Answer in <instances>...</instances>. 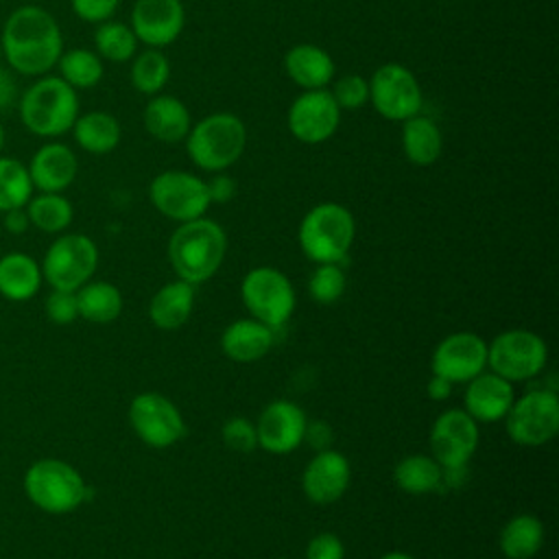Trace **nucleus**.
Instances as JSON below:
<instances>
[{
    "mask_svg": "<svg viewBox=\"0 0 559 559\" xmlns=\"http://www.w3.org/2000/svg\"><path fill=\"white\" fill-rule=\"evenodd\" d=\"M28 175L33 188L39 192H63L79 173V159L74 151L63 142H44L28 162Z\"/></svg>",
    "mask_w": 559,
    "mask_h": 559,
    "instance_id": "obj_20",
    "label": "nucleus"
},
{
    "mask_svg": "<svg viewBox=\"0 0 559 559\" xmlns=\"http://www.w3.org/2000/svg\"><path fill=\"white\" fill-rule=\"evenodd\" d=\"M118 4L120 0H70L74 15L90 24H100L109 20L116 13Z\"/></svg>",
    "mask_w": 559,
    "mask_h": 559,
    "instance_id": "obj_41",
    "label": "nucleus"
},
{
    "mask_svg": "<svg viewBox=\"0 0 559 559\" xmlns=\"http://www.w3.org/2000/svg\"><path fill=\"white\" fill-rule=\"evenodd\" d=\"M186 22L181 0H135L131 9V31L138 41L148 48H164L173 44Z\"/></svg>",
    "mask_w": 559,
    "mask_h": 559,
    "instance_id": "obj_18",
    "label": "nucleus"
},
{
    "mask_svg": "<svg viewBox=\"0 0 559 559\" xmlns=\"http://www.w3.org/2000/svg\"><path fill=\"white\" fill-rule=\"evenodd\" d=\"M240 295L251 317L273 330L284 325L295 310V288L275 266L251 269L242 280Z\"/></svg>",
    "mask_w": 559,
    "mask_h": 559,
    "instance_id": "obj_10",
    "label": "nucleus"
},
{
    "mask_svg": "<svg viewBox=\"0 0 559 559\" xmlns=\"http://www.w3.org/2000/svg\"><path fill=\"white\" fill-rule=\"evenodd\" d=\"M306 413L290 400H275L258 417V445L271 454H288L304 443Z\"/></svg>",
    "mask_w": 559,
    "mask_h": 559,
    "instance_id": "obj_17",
    "label": "nucleus"
},
{
    "mask_svg": "<svg viewBox=\"0 0 559 559\" xmlns=\"http://www.w3.org/2000/svg\"><path fill=\"white\" fill-rule=\"evenodd\" d=\"M352 469L345 454L328 448L317 452L301 474V489L314 504H332L343 498L349 487Z\"/></svg>",
    "mask_w": 559,
    "mask_h": 559,
    "instance_id": "obj_19",
    "label": "nucleus"
},
{
    "mask_svg": "<svg viewBox=\"0 0 559 559\" xmlns=\"http://www.w3.org/2000/svg\"><path fill=\"white\" fill-rule=\"evenodd\" d=\"M2 214H4V221H2V223H4V229L11 231V234H22V231H26V227L31 225L24 207L7 210V212H2Z\"/></svg>",
    "mask_w": 559,
    "mask_h": 559,
    "instance_id": "obj_46",
    "label": "nucleus"
},
{
    "mask_svg": "<svg viewBox=\"0 0 559 559\" xmlns=\"http://www.w3.org/2000/svg\"><path fill=\"white\" fill-rule=\"evenodd\" d=\"M487 367V341L474 332L448 334L432 354V373L450 380L452 384L469 382Z\"/></svg>",
    "mask_w": 559,
    "mask_h": 559,
    "instance_id": "obj_16",
    "label": "nucleus"
},
{
    "mask_svg": "<svg viewBox=\"0 0 559 559\" xmlns=\"http://www.w3.org/2000/svg\"><path fill=\"white\" fill-rule=\"evenodd\" d=\"M153 207L177 223L201 218L210 207L207 183L188 170H164L148 186Z\"/></svg>",
    "mask_w": 559,
    "mask_h": 559,
    "instance_id": "obj_11",
    "label": "nucleus"
},
{
    "mask_svg": "<svg viewBox=\"0 0 559 559\" xmlns=\"http://www.w3.org/2000/svg\"><path fill=\"white\" fill-rule=\"evenodd\" d=\"M46 314L57 325H68L79 317L76 293L72 290H52L46 299Z\"/></svg>",
    "mask_w": 559,
    "mask_h": 559,
    "instance_id": "obj_40",
    "label": "nucleus"
},
{
    "mask_svg": "<svg viewBox=\"0 0 559 559\" xmlns=\"http://www.w3.org/2000/svg\"><path fill=\"white\" fill-rule=\"evenodd\" d=\"M17 81L9 68L0 63V111L9 109L11 105H17Z\"/></svg>",
    "mask_w": 559,
    "mask_h": 559,
    "instance_id": "obj_45",
    "label": "nucleus"
},
{
    "mask_svg": "<svg viewBox=\"0 0 559 559\" xmlns=\"http://www.w3.org/2000/svg\"><path fill=\"white\" fill-rule=\"evenodd\" d=\"M94 46H96V55L100 59L122 63V61H129L135 57L138 37L129 24L105 20L98 24V28L94 33Z\"/></svg>",
    "mask_w": 559,
    "mask_h": 559,
    "instance_id": "obj_35",
    "label": "nucleus"
},
{
    "mask_svg": "<svg viewBox=\"0 0 559 559\" xmlns=\"http://www.w3.org/2000/svg\"><path fill=\"white\" fill-rule=\"evenodd\" d=\"M463 393V411L474 421H498L504 419L513 404V384L493 371H480Z\"/></svg>",
    "mask_w": 559,
    "mask_h": 559,
    "instance_id": "obj_21",
    "label": "nucleus"
},
{
    "mask_svg": "<svg viewBox=\"0 0 559 559\" xmlns=\"http://www.w3.org/2000/svg\"><path fill=\"white\" fill-rule=\"evenodd\" d=\"M20 122L37 138H59L79 118V92L59 74L37 76L17 98Z\"/></svg>",
    "mask_w": 559,
    "mask_h": 559,
    "instance_id": "obj_2",
    "label": "nucleus"
},
{
    "mask_svg": "<svg viewBox=\"0 0 559 559\" xmlns=\"http://www.w3.org/2000/svg\"><path fill=\"white\" fill-rule=\"evenodd\" d=\"M129 424L140 441L151 448H168L186 432V421L166 395L146 391L138 393L129 404Z\"/></svg>",
    "mask_w": 559,
    "mask_h": 559,
    "instance_id": "obj_13",
    "label": "nucleus"
},
{
    "mask_svg": "<svg viewBox=\"0 0 559 559\" xmlns=\"http://www.w3.org/2000/svg\"><path fill=\"white\" fill-rule=\"evenodd\" d=\"M356 236L352 212L341 203H319L299 223L297 240L308 260L317 264H341Z\"/></svg>",
    "mask_w": 559,
    "mask_h": 559,
    "instance_id": "obj_5",
    "label": "nucleus"
},
{
    "mask_svg": "<svg viewBox=\"0 0 559 559\" xmlns=\"http://www.w3.org/2000/svg\"><path fill=\"white\" fill-rule=\"evenodd\" d=\"M24 210L28 223L46 234H61L74 218L72 203L61 192H39L31 197Z\"/></svg>",
    "mask_w": 559,
    "mask_h": 559,
    "instance_id": "obj_33",
    "label": "nucleus"
},
{
    "mask_svg": "<svg viewBox=\"0 0 559 559\" xmlns=\"http://www.w3.org/2000/svg\"><path fill=\"white\" fill-rule=\"evenodd\" d=\"M548 360L546 341L531 330L500 332L487 345V367L500 378L524 382L542 373Z\"/></svg>",
    "mask_w": 559,
    "mask_h": 559,
    "instance_id": "obj_8",
    "label": "nucleus"
},
{
    "mask_svg": "<svg viewBox=\"0 0 559 559\" xmlns=\"http://www.w3.org/2000/svg\"><path fill=\"white\" fill-rule=\"evenodd\" d=\"M41 266L22 251H11L0 258V295L11 301H26L41 286Z\"/></svg>",
    "mask_w": 559,
    "mask_h": 559,
    "instance_id": "obj_26",
    "label": "nucleus"
},
{
    "mask_svg": "<svg viewBox=\"0 0 559 559\" xmlns=\"http://www.w3.org/2000/svg\"><path fill=\"white\" fill-rule=\"evenodd\" d=\"M498 544L507 559H531L544 544V524L531 513H518L502 526Z\"/></svg>",
    "mask_w": 559,
    "mask_h": 559,
    "instance_id": "obj_29",
    "label": "nucleus"
},
{
    "mask_svg": "<svg viewBox=\"0 0 559 559\" xmlns=\"http://www.w3.org/2000/svg\"><path fill=\"white\" fill-rule=\"evenodd\" d=\"M286 74L301 90H323L334 76L332 57L314 44H297L284 57Z\"/></svg>",
    "mask_w": 559,
    "mask_h": 559,
    "instance_id": "obj_24",
    "label": "nucleus"
},
{
    "mask_svg": "<svg viewBox=\"0 0 559 559\" xmlns=\"http://www.w3.org/2000/svg\"><path fill=\"white\" fill-rule=\"evenodd\" d=\"M369 103L373 109L395 122L419 114L424 96L417 76L402 63H384L369 79Z\"/></svg>",
    "mask_w": 559,
    "mask_h": 559,
    "instance_id": "obj_12",
    "label": "nucleus"
},
{
    "mask_svg": "<svg viewBox=\"0 0 559 559\" xmlns=\"http://www.w3.org/2000/svg\"><path fill=\"white\" fill-rule=\"evenodd\" d=\"M306 559H345V546L338 535L323 531L308 542Z\"/></svg>",
    "mask_w": 559,
    "mask_h": 559,
    "instance_id": "obj_42",
    "label": "nucleus"
},
{
    "mask_svg": "<svg viewBox=\"0 0 559 559\" xmlns=\"http://www.w3.org/2000/svg\"><path fill=\"white\" fill-rule=\"evenodd\" d=\"M395 485L406 493H430L441 489V465L426 454H411L393 467Z\"/></svg>",
    "mask_w": 559,
    "mask_h": 559,
    "instance_id": "obj_31",
    "label": "nucleus"
},
{
    "mask_svg": "<svg viewBox=\"0 0 559 559\" xmlns=\"http://www.w3.org/2000/svg\"><path fill=\"white\" fill-rule=\"evenodd\" d=\"M223 443L234 452H251L258 448L255 424L245 417H231L221 428Z\"/></svg>",
    "mask_w": 559,
    "mask_h": 559,
    "instance_id": "obj_39",
    "label": "nucleus"
},
{
    "mask_svg": "<svg viewBox=\"0 0 559 559\" xmlns=\"http://www.w3.org/2000/svg\"><path fill=\"white\" fill-rule=\"evenodd\" d=\"M144 127L146 131L166 144H175L186 140L190 127H192V118L188 107L168 94H155L146 107H144Z\"/></svg>",
    "mask_w": 559,
    "mask_h": 559,
    "instance_id": "obj_23",
    "label": "nucleus"
},
{
    "mask_svg": "<svg viewBox=\"0 0 559 559\" xmlns=\"http://www.w3.org/2000/svg\"><path fill=\"white\" fill-rule=\"evenodd\" d=\"M33 190L26 164L17 157L0 155V212L26 207Z\"/></svg>",
    "mask_w": 559,
    "mask_h": 559,
    "instance_id": "obj_34",
    "label": "nucleus"
},
{
    "mask_svg": "<svg viewBox=\"0 0 559 559\" xmlns=\"http://www.w3.org/2000/svg\"><path fill=\"white\" fill-rule=\"evenodd\" d=\"M76 308L90 323H111L122 312V295L111 282H87L76 290Z\"/></svg>",
    "mask_w": 559,
    "mask_h": 559,
    "instance_id": "obj_30",
    "label": "nucleus"
},
{
    "mask_svg": "<svg viewBox=\"0 0 559 559\" xmlns=\"http://www.w3.org/2000/svg\"><path fill=\"white\" fill-rule=\"evenodd\" d=\"M194 306V286L183 280H175L164 284L148 304V319L159 330H177L181 328Z\"/></svg>",
    "mask_w": 559,
    "mask_h": 559,
    "instance_id": "obj_25",
    "label": "nucleus"
},
{
    "mask_svg": "<svg viewBox=\"0 0 559 559\" xmlns=\"http://www.w3.org/2000/svg\"><path fill=\"white\" fill-rule=\"evenodd\" d=\"M336 105L343 109H360L369 103V81L360 74H343L330 90Z\"/></svg>",
    "mask_w": 559,
    "mask_h": 559,
    "instance_id": "obj_38",
    "label": "nucleus"
},
{
    "mask_svg": "<svg viewBox=\"0 0 559 559\" xmlns=\"http://www.w3.org/2000/svg\"><path fill=\"white\" fill-rule=\"evenodd\" d=\"M402 148L406 159L415 166L435 164L443 148V138L439 127L421 114L406 118L402 122Z\"/></svg>",
    "mask_w": 559,
    "mask_h": 559,
    "instance_id": "obj_28",
    "label": "nucleus"
},
{
    "mask_svg": "<svg viewBox=\"0 0 559 559\" xmlns=\"http://www.w3.org/2000/svg\"><path fill=\"white\" fill-rule=\"evenodd\" d=\"M39 266L52 290L76 293L98 266V247L85 234H63L46 249Z\"/></svg>",
    "mask_w": 559,
    "mask_h": 559,
    "instance_id": "obj_7",
    "label": "nucleus"
},
{
    "mask_svg": "<svg viewBox=\"0 0 559 559\" xmlns=\"http://www.w3.org/2000/svg\"><path fill=\"white\" fill-rule=\"evenodd\" d=\"M26 498L41 511L61 515L83 504L87 487L79 469L61 459H39L24 474Z\"/></svg>",
    "mask_w": 559,
    "mask_h": 559,
    "instance_id": "obj_6",
    "label": "nucleus"
},
{
    "mask_svg": "<svg viewBox=\"0 0 559 559\" xmlns=\"http://www.w3.org/2000/svg\"><path fill=\"white\" fill-rule=\"evenodd\" d=\"M2 146H4V127L0 122V151H2Z\"/></svg>",
    "mask_w": 559,
    "mask_h": 559,
    "instance_id": "obj_49",
    "label": "nucleus"
},
{
    "mask_svg": "<svg viewBox=\"0 0 559 559\" xmlns=\"http://www.w3.org/2000/svg\"><path fill=\"white\" fill-rule=\"evenodd\" d=\"M380 559H415V557L408 552H402V550H391V552H384Z\"/></svg>",
    "mask_w": 559,
    "mask_h": 559,
    "instance_id": "obj_48",
    "label": "nucleus"
},
{
    "mask_svg": "<svg viewBox=\"0 0 559 559\" xmlns=\"http://www.w3.org/2000/svg\"><path fill=\"white\" fill-rule=\"evenodd\" d=\"M0 46L11 72L37 79L57 66L63 52V35L50 11L37 4H22L7 15Z\"/></svg>",
    "mask_w": 559,
    "mask_h": 559,
    "instance_id": "obj_1",
    "label": "nucleus"
},
{
    "mask_svg": "<svg viewBox=\"0 0 559 559\" xmlns=\"http://www.w3.org/2000/svg\"><path fill=\"white\" fill-rule=\"evenodd\" d=\"M70 131L74 135V142L92 155L111 153L122 138L120 122L109 111H87L83 116L79 114Z\"/></svg>",
    "mask_w": 559,
    "mask_h": 559,
    "instance_id": "obj_27",
    "label": "nucleus"
},
{
    "mask_svg": "<svg viewBox=\"0 0 559 559\" xmlns=\"http://www.w3.org/2000/svg\"><path fill=\"white\" fill-rule=\"evenodd\" d=\"M183 142L194 166L207 173H223L245 153L247 129L238 116L218 111L194 122Z\"/></svg>",
    "mask_w": 559,
    "mask_h": 559,
    "instance_id": "obj_4",
    "label": "nucleus"
},
{
    "mask_svg": "<svg viewBox=\"0 0 559 559\" xmlns=\"http://www.w3.org/2000/svg\"><path fill=\"white\" fill-rule=\"evenodd\" d=\"M207 183V194H210V203H227L234 199L236 194V181L229 175L216 173Z\"/></svg>",
    "mask_w": 559,
    "mask_h": 559,
    "instance_id": "obj_44",
    "label": "nucleus"
},
{
    "mask_svg": "<svg viewBox=\"0 0 559 559\" xmlns=\"http://www.w3.org/2000/svg\"><path fill=\"white\" fill-rule=\"evenodd\" d=\"M288 131L304 144L330 140L341 122V107L330 90H304L288 107Z\"/></svg>",
    "mask_w": 559,
    "mask_h": 559,
    "instance_id": "obj_14",
    "label": "nucleus"
},
{
    "mask_svg": "<svg viewBox=\"0 0 559 559\" xmlns=\"http://www.w3.org/2000/svg\"><path fill=\"white\" fill-rule=\"evenodd\" d=\"M507 435L518 445L537 448L559 432V397L550 389H533L513 400L504 415Z\"/></svg>",
    "mask_w": 559,
    "mask_h": 559,
    "instance_id": "obj_9",
    "label": "nucleus"
},
{
    "mask_svg": "<svg viewBox=\"0 0 559 559\" xmlns=\"http://www.w3.org/2000/svg\"><path fill=\"white\" fill-rule=\"evenodd\" d=\"M426 393H428L430 400L441 402V400L450 397V393H452V382L445 380V378H441V376H437V373H432L430 380H428V384H426Z\"/></svg>",
    "mask_w": 559,
    "mask_h": 559,
    "instance_id": "obj_47",
    "label": "nucleus"
},
{
    "mask_svg": "<svg viewBox=\"0 0 559 559\" xmlns=\"http://www.w3.org/2000/svg\"><path fill=\"white\" fill-rule=\"evenodd\" d=\"M428 441L432 459L441 467L467 465L478 445V421L463 408H448L435 419Z\"/></svg>",
    "mask_w": 559,
    "mask_h": 559,
    "instance_id": "obj_15",
    "label": "nucleus"
},
{
    "mask_svg": "<svg viewBox=\"0 0 559 559\" xmlns=\"http://www.w3.org/2000/svg\"><path fill=\"white\" fill-rule=\"evenodd\" d=\"M227 236L216 221L194 218L179 223L168 240V260L179 280L192 286L210 280L223 264Z\"/></svg>",
    "mask_w": 559,
    "mask_h": 559,
    "instance_id": "obj_3",
    "label": "nucleus"
},
{
    "mask_svg": "<svg viewBox=\"0 0 559 559\" xmlns=\"http://www.w3.org/2000/svg\"><path fill=\"white\" fill-rule=\"evenodd\" d=\"M347 286V277L338 264H319L310 280H308V293L319 304H334Z\"/></svg>",
    "mask_w": 559,
    "mask_h": 559,
    "instance_id": "obj_37",
    "label": "nucleus"
},
{
    "mask_svg": "<svg viewBox=\"0 0 559 559\" xmlns=\"http://www.w3.org/2000/svg\"><path fill=\"white\" fill-rule=\"evenodd\" d=\"M2 61H4V59H2V46H0V63H2Z\"/></svg>",
    "mask_w": 559,
    "mask_h": 559,
    "instance_id": "obj_50",
    "label": "nucleus"
},
{
    "mask_svg": "<svg viewBox=\"0 0 559 559\" xmlns=\"http://www.w3.org/2000/svg\"><path fill=\"white\" fill-rule=\"evenodd\" d=\"M55 68L59 70V76L76 92L96 87L105 74L103 59L96 55V50L90 48L63 50Z\"/></svg>",
    "mask_w": 559,
    "mask_h": 559,
    "instance_id": "obj_32",
    "label": "nucleus"
},
{
    "mask_svg": "<svg viewBox=\"0 0 559 559\" xmlns=\"http://www.w3.org/2000/svg\"><path fill=\"white\" fill-rule=\"evenodd\" d=\"M273 345V328L262 321L236 319L221 334V349L234 362H255L269 354Z\"/></svg>",
    "mask_w": 559,
    "mask_h": 559,
    "instance_id": "obj_22",
    "label": "nucleus"
},
{
    "mask_svg": "<svg viewBox=\"0 0 559 559\" xmlns=\"http://www.w3.org/2000/svg\"><path fill=\"white\" fill-rule=\"evenodd\" d=\"M170 79V63L159 48H146L142 52H135L131 63V85L140 94L155 96L164 90V85Z\"/></svg>",
    "mask_w": 559,
    "mask_h": 559,
    "instance_id": "obj_36",
    "label": "nucleus"
},
{
    "mask_svg": "<svg viewBox=\"0 0 559 559\" xmlns=\"http://www.w3.org/2000/svg\"><path fill=\"white\" fill-rule=\"evenodd\" d=\"M304 441H306L312 450H317V452L328 450V448L332 445V441H334V435H332L330 424H325V421H321V419L308 421V424H306V430H304Z\"/></svg>",
    "mask_w": 559,
    "mask_h": 559,
    "instance_id": "obj_43",
    "label": "nucleus"
}]
</instances>
